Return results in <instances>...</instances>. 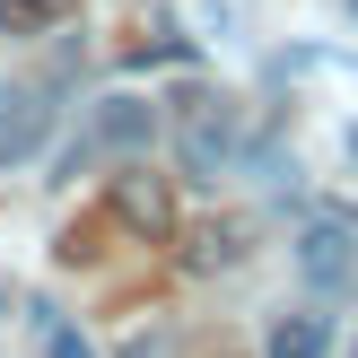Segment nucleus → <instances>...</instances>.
Segmentation results:
<instances>
[{"mask_svg": "<svg viewBox=\"0 0 358 358\" xmlns=\"http://www.w3.org/2000/svg\"><path fill=\"white\" fill-rule=\"evenodd\" d=\"M62 262H96V227H70V236H62Z\"/></svg>", "mask_w": 358, "mask_h": 358, "instance_id": "obj_10", "label": "nucleus"}, {"mask_svg": "<svg viewBox=\"0 0 358 358\" xmlns=\"http://www.w3.org/2000/svg\"><path fill=\"white\" fill-rule=\"evenodd\" d=\"M245 245H254V219H236V210H219V219L184 227V245H175V262H184V280H219L245 262Z\"/></svg>", "mask_w": 358, "mask_h": 358, "instance_id": "obj_4", "label": "nucleus"}, {"mask_svg": "<svg viewBox=\"0 0 358 358\" xmlns=\"http://www.w3.org/2000/svg\"><path fill=\"white\" fill-rule=\"evenodd\" d=\"M245 105L227 96V87H184L175 96V166L192 175V184H227V166L245 157Z\"/></svg>", "mask_w": 358, "mask_h": 358, "instance_id": "obj_1", "label": "nucleus"}, {"mask_svg": "<svg viewBox=\"0 0 358 358\" xmlns=\"http://www.w3.org/2000/svg\"><path fill=\"white\" fill-rule=\"evenodd\" d=\"M44 140H52V96H44V87L0 79V166H27Z\"/></svg>", "mask_w": 358, "mask_h": 358, "instance_id": "obj_5", "label": "nucleus"}, {"mask_svg": "<svg viewBox=\"0 0 358 358\" xmlns=\"http://www.w3.org/2000/svg\"><path fill=\"white\" fill-rule=\"evenodd\" d=\"M262 358H332V315H280L262 332Z\"/></svg>", "mask_w": 358, "mask_h": 358, "instance_id": "obj_7", "label": "nucleus"}, {"mask_svg": "<svg viewBox=\"0 0 358 358\" xmlns=\"http://www.w3.org/2000/svg\"><path fill=\"white\" fill-rule=\"evenodd\" d=\"M157 131H166V122H157L149 96H105V105H96V140H105L114 157H149Z\"/></svg>", "mask_w": 358, "mask_h": 358, "instance_id": "obj_6", "label": "nucleus"}, {"mask_svg": "<svg viewBox=\"0 0 358 358\" xmlns=\"http://www.w3.org/2000/svg\"><path fill=\"white\" fill-rule=\"evenodd\" d=\"M35 341H44V358H96L87 332L70 324V315H52V306H35Z\"/></svg>", "mask_w": 358, "mask_h": 358, "instance_id": "obj_8", "label": "nucleus"}, {"mask_svg": "<svg viewBox=\"0 0 358 358\" xmlns=\"http://www.w3.org/2000/svg\"><path fill=\"white\" fill-rule=\"evenodd\" d=\"M297 280H306V289L324 297V306L358 289V210L324 201L306 227H297Z\"/></svg>", "mask_w": 358, "mask_h": 358, "instance_id": "obj_2", "label": "nucleus"}, {"mask_svg": "<svg viewBox=\"0 0 358 358\" xmlns=\"http://www.w3.org/2000/svg\"><path fill=\"white\" fill-rule=\"evenodd\" d=\"M105 219H114L122 236H140V245H166L175 236V175L122 157V166L105 175Z\"/></svg>", "mask_w": 358, "mask_h": 358, "instance_id": "obj_3", "label": "nucleus"}, {"mask_svg": "<svg viewBox=\"0 0 358 358\" xmlns=\"http://www.w3.org/2000/svg\"><path fill=\"white\" fill-rule=\"evenodd\" d=\"M70 0H0V35H44Z\"/></svg>", "mask_w": 358, "mask_h": 358, "instance_id": "obj_9", "label": "nucleus"}]
</instances>
